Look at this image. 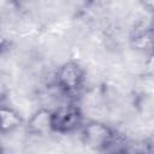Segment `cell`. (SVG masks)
<instances>
[{"label": "cell", "instance_id": "cell-3", "mask_svg": "<svg viewBox=\"0 0 154 154\" xmlns=\"http://www.w3.org/2000/svg\"><path fill=\"white\" fill-rule=\"evenodd\" d=\"M84 122L83 112L76 103L58 106L51 112V130L57 134H70L79 130Z\"/></svg>", "mask_w": 154, "mask_h": 154}, {"label": "cell", "instance_id": "cell-5", "mask_svg": "<svg viewBox=\"0 0 154 154\" xmlns=\"http://www.w3.org/2000/svg\"><path fill=\"white\" fill-rule=\"evenodd\" d=\"M51 112L49 108H38L36 109L30 118L26 120L25 130L31 136H45L51 130Z\"/></svg>", "mask_w": 154, "mask_h": 154}, {"label": "cell", "instance_id": "cell-1", "mask_svg": "<svg viewBox=\"0 0 154 154\" xmlns=\"http://www.w3.org/2000/svg\"><path fill=\"white\" fill-rule=\"evenodd\" d=\"M81 142L95 152H126L128 140L116 129L100 120L83 122L79 128Z\"/></svg>", "mask_w": 154, "mask_h": 154}, {"label": "cell", "instance_id": "cell-7", "mask_svg": "<svg viewBox=\"0 0 154 154\" xmlns=\"http://www.w3.org/2000/svg\"><path fill=\"white\" fill-rule=\"evenodd\" d=\"M109 0H84V5L89 8H100L106 6Z\"/></svg>", "mask_w": 154, "mask_h": 154}, {"label": "cell", "instance_id": "cell-9", "mask_svg": "<svg viewBox=\"0 0 154 154\" xmlns=\"http://www.w3.org/2000/svg\"><path fill=\"white\" fill-rule=\"evenodd\" d=\"M138 2H140L141 7L144 11H147L149 13L153 12V10H154V0H138Z\"/></svg>", "mask_w": 154, "mask_h": 154}, {"label": "cell", "instance_id": "cell-4", "mask_svg": "<svg viewBox=\"0 0 154 154\" xmlns=\"http://www.w3.org/2000/svg\"><path fill=\"white\" fill-rule=\"evenodd\" d=\"M130 47L144 55L153 54V26L150 22H136L129 32Z\"/></svg>", "mask_w": 154, "mask_h": 154}, {"label": "cell", "instance_id": "cell-10", "mask_svg": "<svg viewBox=\"0 0 154 154\" xmlns=\"http://www.w3.org/2000/svg\"><path fill=\"white\" fill-rule=\"evenodd\" d=\"M1 152H2V148H1V147H0V153H1Z\"/></svg>", "mask_w": 154, "mask_h": 154}, {"label": "cell", "instance_id": "cell-2", "mask_svg": "<svg viewBox=\"0 0 154 154\" xmlns=\"http://www.w3.org/2000/svg\"><path fill=\"white\" fill-rule=\"evenodd\" d=\"M55 85L61 94L72 99L79 95L84 87L85 72L82 65L75 60H69L61 64L54 75Z\"/></svg>", "mask_w": 154, "mask_h": 154}, {"label": "cell", "instance_id": "cell-8", "mask_svg": "<svg viewBox=\"0 0 154 154\" xmlns=\"http://www.w3.org/2000/svg\"><path fill=\"white\" fill-rule=\"evenodd\" d=\"M8 93H10V90H8V87H7L6 82L0 77V102L5 101L7 99Z\"/></svg>", "mask_w": 154, "mask_h": 154}, {"label": "cell", "instance_id": "cell-6", "mask_svg": "<svg viewBox=\"0 0 154 154\" xmlns=\"http://www.w3.org/2000/svg\"><path fill=\"white\" fill-rule=\"evenodd\" d=\"M24 124V118L22 114L8 106H0V134L7 135Z\"/></svg>", "mask_w": 154, "mask_h": 154}]
</instances>
